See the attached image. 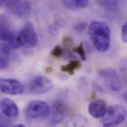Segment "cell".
<instances>
[{"mask_svg":"<svg viewBox=\"0 0 127 127\" xmlns=\"http://www.w3.org/2000/svg\"><path fill=\"white\" fill-rule=\"evenodd\" d=\"M89 35L94 47L99 52H104L110 47V30L102 21H93L89 26Z\"/></svg>","mask_w":127,"mask_h":127,"instance_id":"obj_1","label":"cell"},{"mask_svg":"<svg viewBox=\"0 0 127 127\" xmlns=\"http://www.w3.org/2000/svg\"><path fill=\"white\" fill-rule=\"evenodd\" d=\"M17 40L20 47L25 48H33L37 46L38 38L33 24L26 22L17 34Z\"/></svg>","mask_w":127,"mask_h":127,"instance_id":"obj_2","label":"cell"},{"mask_svg":"<svg viewBox=\"0 0 127 127\" xmlns=\"http://www.w3.org/2000/svg\"><path fill=\"white\" fill-rule=\"evenodd\" d=\"M126 116L125 108L121 105L115 104L108 108L106 113L100 122L104 127L115 126L124 122Z\"/></svg>","mask_w":127,"mask_h":127,"instance_id":"obj_3","label":"cell"},{"mask_svg":"<svg viewBox=\"0 0 127 127\" xmlns=\"http://www.w3.org/2000/svg\"><path fill=\"white\" fill-rule=\"evenodd\" d=\"M51 112V108L47 102L42 100H33L30 102L24 110L25 116L30 119H39L47 117Z\"/></svg>","mask_w":127,"mask_h":127,"instance_id":"obj_4","label":"cell"},{"mask_svg":"<svg viewBox=\"0 0 127 127\" xmlns=\"http://www.w3.org/2000/svg\"><path fill=\"white\" fill-rule=\"evenodd\" d=\"M0 19V40L12 49H15L19 48L20 46L17 42V34L11 29L8 19L5 15H1Z\"/></svg>","mask_w":127,"mask_h":127,"instance_id":"obj_5","label":"cell"},{"mask_svg":"<svg viewBox=\"0 0 127 127\" xmlns=\"http://www.w3.org/2000/svg\"><path fill=\"white\" fill-rule=\"evenodd\" d=\"M54 87L53 82L44 76H37L34 78L29 84V92L32 95H39L50 92Z\"/></svg>","mask_w":127,"mask_h":127,"instance_id":"obj_6","label":"cell"},{"mask_svg":"<svg viewBox=\"0 0 127 127\" xmlns=\"http://www.w3.org/2000/svg\"><path fill=\"white\" fill-rule=\"evenodd\" d=\"M98 74L111 91L116 92L120 90L121 83L119 77L114 69L103 68L98 71Z\"/></svg>","mask_w":127,"mask_h":127,"instance_id":"obj_7","label":"cell"},{"mask_svg":"<svg viewBox=\"0 0 127 127\" xmlns=\"http://www.w3.org/2000/svg\"><path fill=\"white\" fill-rule=\"evenodd\" d=\"M0 89L1 93L10 95H19L24 91V87L19 81L14 79L1 78Z\"/></svg>","mask_w":127,"mask_h":127,"instance_id":"obj_8","label":"cell"},{"mask_svg":"<svg viewBox=\"0 0 127 127\" xmlns=\"http://www.w3.org/2000/svg\"><path fill=\"white\" fill-rule=\"evenodd\" d=\"M69 111L67 104L62 100L55 101L52 107V115L50 123L51 126H55L61 123L66 117Z\"/></svg>","mask_w":127,"mask_h":127,"instance_id":"obj_9","label":"cell"},{"mask_svg":"<svg viewBox=\"0 0 127 127\" xmlns=\"http://www.w3.org/2000/svg\"><path fill=\"white\" fill-rule=\"evenodd\" d=\"M0 109L3 115L10 119H14L19 115V109L14 101L4 97L0 100Z\"/></svg>","mask_w":127,"mask_h":127,"instance_id":"obj_10","label":"cell"},{"mask_svg":"<svg viewBox=\"0 0 127 127\" xmlns=\"http://www.w3.org/2000/svg\"><path fill=\"white\" fill-rule=\"evenodd\" d=\"M107 109L106 103L100 99L91 102L88 106L90 114L95 118H102L106 113Z\"/></svg>","mask_w":127,"mask_h":127,"instance_id":"obj_11","label":"cell"},{"mask_svg":"<svg viewBox=\"0 0 127 127\" xmlns=\"http://www.w3.org/2000/svg\"><path fill=\"white\" fill-rule=\"evenodd\" d=\"M0 67L4 69L7 66L10 55V47L5 43H1L0 45Z\"/></svg>","mask_w":127,"mask_h":127,"instance_id":"obj_12","label":"cell"},{"mask_svg":"<svg viewBox=\"0 0 127 127\" xmlns=\"http://www.w3.org/2000/svg\"><path fill=\"white\" fill-rule=\"evenodd\" d=\"M31 10V5L30 2L27 0H23L22 3L13 14L19 18H25L29 16Z\"/></svg>","mask_w":127,"mask_h":127,"instance_id":"obj_13","label":"cell"},{"mask_svg":"<svg viewBox=\"0 0 127 127\" xmlns=\"http://www.w3.org/2000/svg\"><path fill=\"white\" fill-rule=\"evenodd\" d=\"M97 4L108 11L116 10L119 4V0H97Z\"/></svg>","mask_w":127,"mask_h":127,"instance_id":"obj_14","label":"cell"},{"mask_svg":"<svg viewBox=\"0 0 127 127\" xmlns=\"http://www.w3.org/2000/svg\"><path fill=\"white\" fill-rule=\"evenodd\" d=\"M81 67V64L77 60H72L69 63L66 65H63L61 66V70L67 73L70 75H74L75 70L79 69Z\"/></svg>","mask_w":127,"mask_h":127,"instance_id":"obj_15","label":"cell"},{"mask_svg":"<svg viewBox=\"0 0 127 127\" xmlns=\"http://www.w3.org/2000/svg\"><path fill=\"white\" fill-rule=\"evenodd\" d=\"M66 8L70 10H76L79 8L78 0H62Z\"/></svg>","mask_w":127,"mask_h":127,"instance_id":"obj_16","label":"cell"},{"mask_svg":"<svg viewBox=\"0 0 127 127\" xmlns=\"http://www.w3.org/2000/svg\"><path fill=\"white\" fill-rule=\"evenodd\" d=\"M73 50L74 52L77 53L80 56L81 59L83 61H86V60L87 58H86V54H85V50H84V49L83 45L82 43H81L77 47L74 48Z\"/></svg>","mask_w":127,"mask_h":127,"instance_id":"obj_17","label":"cell"},{"mask_svg":"<svg viewBox=\"0 0 127 127\" xmlns=\"http://www.w3.org/2000/svg\"><path fill=\"white\" fill-rule=\"evenodd\" d=\"M64 54L63 49L60 46H56L51 52V55L56 58H60Z\"/></svg>","mask_w":127,"mask_h":127,"instance_id":"obj_18","label":"cell"},{"mask_svg":"<svg viewBox=\"0 0 127 127\" xmlns=\"http://www.w3.org/2000/svg\"><path fill=\"white\" fill-rule=\"evenodd\" d=\"M88 27V24L86 22H81L77 24L75 27V30L77 32H82Z\"/></svg>","mask_w":127,"mask_h":127,"instance_id":"obj_19","label":"cell"},{"mask_svg":"<svg viewBox=\"0 0 127 127\" xmlns=\"http://www.w3.org/2000/svg\"><path fill=\"white\" fill-rule=\"evenodd\" d=\"M49 33L54 36H57L59 34V28L57 25H51L49 27Z\"/></svg>","mask_w":127,"mask_h":127,"instance_id":"obj_20","label":"cell"},{"mask_svg":"<svg viewBox=\"0 0 127 127\" xmlns=\"http://www.w3.org/2000/svg\"><path fill=\"white\" fill-rule=\"evenodd\" d=\"M122 37L123 41L127 43V19L122 26Z\"/></svg>","mask_w":127,"mask_h":127,"instance_id":"obj_21","label":"cell"},{"mask_svg":"<svg viewBox=\"0 0 127 127\" xmlns=\"http://www.w3.org/2000/svg\"><path fill=\"white\" fill-rule=\"evenodd\" d=\"M0 126L1 127H7L10 126L9 121L7 120L5 118L2 116V115L0 116Z\"/></svg>","mask_w":127,"mask_h":127,"instance_id":"obj_22","label":"cell"},{"mask_svg":"<svg viewBox=\"0 0 127 127\" xmlns=\"http://www.w3.org/2000/svg\"><path fill=\"white\" fill-rule=\"evenodd\" d=\"M89 3V0H78L79 8H84L86 7Z\"/></svg>","mask_w":127,"mask_h":127,"instance_id":"obj_23","label":"cell"},{"mask_svg":"<svg viewBox=\"0 0 127 127\" xmlns=\"http://www.w3.org/2000/svg\"><path fill=\"white\" fill-rule=\"evenodd\" d=\"M123 98L124 101L127 103V90L123 94Z\"/></svg>","mask_w":127,"mask_h":127,"instance_id":"obj_24","label":"cell"},{"mask_svg":"<svg viewBox=\"0 0 127 127\" xmlns=\"http://www.w3.org/2000/svg\"><path fill=\"white\" fill-rule=\"evenodd\" d=\"M53 71V68L51 67H48L46 70V71L47 73H51Z\"/></svg>","mask_w":127,"mask_h":127,"instance_id":"obj_25","label":"cell"},{"mask_svg":"<svg viewBox=\"0 0 127 127\" xmlns=\"http://www.w3.org/2000/svg\"><path fill=\"white\" fill-rule=\"evenodd\" d=\"M13 127H26L25 125L22 124H17V125H15L14 126H13Z\"/></svg>","mask_w":127,"mask_h":127,"instance_id":"obj_26","label":"cell"}]
</instances>
